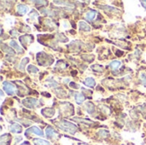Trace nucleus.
I'll list each match as a JSON object with an SVG mask.
<instances>
[{
	"label": "nucleus",
	"mask_w": 146,
	"mask_h": 145,
	"mask_svg": "<svg viewBox=\"0 0 146 145\" xmlns=\"http://www.w3.org/2000/svg\"><path fill=\"white\" fill-rule=\"evenodd\" d=\"M56 125L62 131L68 132L72 135H74L77 132V126L74 124L68 122L67 121H60L59 122H56Z\"/></svg>",
	"instance_id": "1"
},
{
	"label": "nucleus",
	"mask_w": 146,
	"mask_h": 145,
	"mask_svg": "<svg viewBox=\"0 0 146 145\" xmlns=\"http://www.w3.org/2000/svg\"><path fill=\"white\" fill-rule=\"evenodd\" d=\"M3 89L4 90V91L9 95V96H11V95H14L15 93V86L11 84L10 82H3Z\"/></svg>",
	"instance_id": "2"
},
{
	"label": "nucleus",
	"mask_w": 146,
	"mask_h": 145,
	"mask_svg": "<svg viewBox=\"0 0 146 145\" xmlns=\"http://www.w3.org/2000/svg\"><path fill=\"white\" fill-rule=\"evenodd\" d=\"M30 133H33V134H36V135H38V136H41V137L44 136L43 132H42L38 127H37V126H32V127L28 128V129L26 131L25 135L27 137Z\"/></svg>",
	"instance_id": "3"
},
{
	"label": "nucleus",
	"mask_w": 146,
	"mask_h": 145,
	"mask_svg": "<svg viewBox=\"0 0 146 145\" xmlns=\"http://www.w3.org/2000/svg\"><path fill=\"white\" fill-rule=\"evenodd\" d=\"M22 103L27 108L32 109V108H34L37 105V99H35V98H27V99L22 101Z\"/></svg>",
	"instance_id": "4"
},
{
	"label": "nucleus",
	"mask_w": 146,
	"mask_h": 145,
	"mask_svg": "<svg viewBox=\"0 0 146 145\" xmlns=\"http://www.w3.org/2000/svg\"><path fill=\"white\" fill-rule=\"evenodd\" d=\"M33 40V36H30V35H25V36H22L20 38V42L21 43V44L23 46H27V44L32 43Z\"/></svg>",
	"instance_id": "5"
},
{
	"label": "nucleus",
	"mask_w": 146,
	"mask_h": 145,
	"mask_svg": "<svg viewBox=\"0 0 146 145\" xmlns=\"http://www.w3.org/2000/svg\"><path fill=\"white\" fill-rule=\"evenodd\" d=\"M11 142V136L9 134H3L0 138V145H9Z\"/></svg>",
	"instance_id": "6"
},
{
	"label": "nucleus",
	"mask_w": 146,
	"mask_h": 145,
	"mask_svg": "<svg viewBox=\"0 0 146 145\" xmlns=\"http://www.w3.org/2000/svg\"><path fill=\"white\" fill-rule=\"evenodd\" d=\"M42 115L46 118H50L55 115V109L52 108H45L41 111Z\"/></svg>",
	"instance_id": "7"
},
{
	"label": "nucleus",
	"mask_w": 146,
	"mask_h": 145,
	"mask_svg": "<svg viewBox=\"0 0 146 145\" xmlns=\"http://www.w3.org/2000/svg\"><path fill=\"white\" fill-rule=\"evenodd\" d=\"M45 133H46V137L48 138H56L58 136V132H56L52 127H47Z\"/></svg>",
	"instance_id": "8"
},
{
	"label": "nucleus",
	"mask_w": 146,
	"mask_h": 145,
	"mask_svg": "<svg viewBox=\"0 0 146 145\" xmlns=\"http://www.w3.org/2000/svg\"><path fill=\"white\" fill-rule=\"evenodd\" d=\"M9 130L13 133H21L22 131V127L17 123H12L9 126Z\"/></svg>",
	"instance_id": "9"
},
{
	"label": "nucleus",
	"mask_w": 146,
	"mask_h": 145,
	"mask_svg": "<svg viewBox=\"0 0 146 145\" xmlns=\"http://www.w3.org/2000/svg\"><path fill=\"white\" fill-rule=\"evenodd\" d=\"M33 142L34 145H51L50 142L44 140V139H41V138H34L33 140Z\"/></svg>",
	"instance_id": "10"
},
{
	"label": "nucleus",
	"mask_w": 146,
	"mask_h": 145,
	"mask_svg": "<svg viewBox=\"0 0 146 145\" xmlns=\"http://www.w3.org/2000/svg\"><path fill=\"white\" fill-rule=\"evenodd\" d=\"M27 9H28V8L26 5H24V4H19L17 6V11H18L19 15H25L27 13Z\"/></svg>",
	"instance_id": "11"
},
{
	"label": "nucleus",
	"mask_w": 146,
	"mask_h": 145,
	"mask_svg": "<svg viewBox=\"0 0 146 145\" xmlns=\"http://www.w3.org/2000/svg\"><path fill=\"white\" fill-rule=\"evenodd\" d=\"M96 15H97V11L93 10V9H91V10L87 11V13L86 14V18L88 21H92L95 18Z\"/></svg>",
	"instance_id": "12"
},
{
	"label": "nucleus",
	"mask_w": 146,
	"mask_h": 145,
	"mask_svg": "<svg viewBox=\"0 0 146 145\" xmlns=\"http://www.w3.org/2000/svg\"><path fill=\"white\" fill-rule=\"evenodd\" d=\"M79 26H80V29L82 30V31H85V32H89L91 30V27L86 22V21H80L79 22Z\"/></svg>",
	"instance_id": "13"
},
{
	"label": "nucleus",
	"mask_w": 146,
	"mask_h": 145,
	"mask_svg": "<svg viewBox=\"0 0 146 145\" xmlns=\"http://www.w3.org/2000/svg\"><path fill=\"white\" fill-rule=\"evenodd\" d=\"M84 84H85L86 86L90 87V88H93V87L96 85V81H95L94 79H92V78H87V79H86V80L84 81Z\"/></svg>",
	"instance_id": "14"
},
{
	"label": "nucleus",
	"mask_w": 146,
	"mask_h": 145,
	"mask_svg": "<svg viewBox=\"0 0 146 145\" xmlns=\"http://www.w3.org/2000/svg\"><path fill=\"white\" fill-rule=\"evenodd\" d=\"M86 109L87 110V112L90 114V115H92L95 111V107H94V104L91 102H88L86 103Z\"/></svg>",
	"instance_id": "15"
},
{
	"label": "nucleus",
	"mask_w": 146,
	"mask_h": 145,
	"mask_svg": "<svg viewBox=\"0 0 146 145\" xmlns=\"http://www.w3.org/2000/svg\"><path fill=\"white\" fill-rule=\"evenodd\" d=\"M86 100V97L81 93H77L75 95V101L78 104H81Z\"/></svg>",
	"instance_id": "16"
},
{
	"label": "nucleus",
	"mask_w": 146,
	"mask_h": 145,
	"mask_svg": "<svg viewBox=\"0 0 146 145\" xmlns=\"http://www.w3.org/2000/svg\"><path fill=\"white\" fill-rule=\"evenodd\" d=\"M110 66L111 69H113V70H117V69L121 67V62H119V61H114V62H112L110 64Z\"/></svg>",
	"instance_id": "17"
},
{
	"label": "nucleus",
	"mask_w": 146,
	"mask_h": 145,
	"mask_svg": "<svg viewBox=\"0 0 146 145\" xmlns=\"http://www.w3.org/2000/svg\"><path fill=\"white\" fill-rule=\"evenodd\" d=\"M9 44H10V46H11L12 48H15V49H16L18 51H21V53H23V50L21 49V47H20V46H18V44H16V42H15V41L11 40V41H10V43H9Z\"/></svg>",
	"instance_id": "18"
},
{
	"label": "nucleus",
	"mask_w": 146,
	"mask_h": 145,
	"mask_svg": "<svg viewBox=\"0 0 146 145\" xmlns=\"http://www.w3.org/2000/svg\"><path fill=\"white\" fill-rule=\"evenodd\" d=\"M27 71L29 73H36L38 72V68H36V67H34L33 65H29L27 67Z\"/></svg>",
	"instance_id": "19"
},
{
	"label": "nucleus",
	"mask_w": 146,
	"mask_h": 145,
	"mask_svg": "<svg viewBox=\"0 0 146 145\" xmlns=\"http://www.w3.org/2000/svg\"><path fill=\"white\" fill-rule=\"evenodd\" d=\"M2 50H3V51H8V53L10 54V55H15V50H13V49H11V48H9V47L5 46V44H3Z\"/></svg>",
	"instance_id": "20"
},
{
	"label": "nucleus",
	"mask_w": 146,
	"mask_h": 145,
	"mask_svg": "<svg viewBox=\"0 0 146 145\" xmlns=\"http://www.w3.org/2000/svg\"><path fill=\"white\" fill-rule=\"evenodd\" d=\"M98 134H99L101 137H103V138H107V137L110 135V132H109L108 131H106V130H100V131L98 132Z\"/></svg>",
	"instance_id": "21"
},
{
	"label": "nucleus",
	"mask_w": 146,
	"mask_h": 145,
	"mask_svg": "<svg viewBox=\"0 0 146 145\" xmlns=\"http://www.w3.org/2000/svg\"><path fill=\"white\" fill-rule=\"evenodd\" d=\"M28 62H29V59H28V58H24V59L21 61V64H20V68H21V70H23L24 68H25V65H26Z\"/></svg>",
	"instance_id": "22"
},
{
	"label": "nucleus",
	"mask_w": 146,
	"mask_h": 145,
	"mask_svg": "<svg viewBox=\"0 0 146 145\" xmlns=\"http://www.w3.org/2000/svg\"><path fill=\"white\" fill-rule=\"evenodd\" d=\"M92 69H93L94 71H96V72L101 73V72L103 71L104 68H103L102 66H100V65H94V66H92Z\"/></svg>",
	"instance_id": "23"
},
{
	"label": "nucleus",
	"mask_w": 146,
	"mask_h": 145,
	"mask_svg": "<svg viewBox=\"0 0 146 145\" xmlns=\"http://www.w3.org/2000/svg\"><path fill=\"white\" fill-rule=\"evenodd\" d=\"M69 85H70L72 88H75V89H78V88H79L78 85H76V84H74V83H73V82H71V83L69 84Z\"/></svg>",
	"instance_id": "24"
},
{
	"label": "nucleus",
	"mask_w": 146,
	"mask_h": 145,
	"mask_svg": "<svg viewBox=\"0 0 146 145\" xmlns=\"http://www.w3.org/2000/svg\"><path fill=\"white\" fill-rule=\"evenodd\" d=\"M120 52H121V51H120V50H117V51H116V55H117L118 56H121V55H123V52H122V53H120Z\"/></svg>",
	"instance_id": "25"
},
{
	"label": "nucleus",
	"mask_w": 146,
	"mask_h": 145,
	"mask_svg": "<svg viewBox=\"0 0 146 145\" xmlns=\"http://www.w3.org/2000/svg\"><path fill=\"white\" fill-rule=\"evenodd\" d=\"M20 145H30L29 144V143L28 142H25V143H23V144H21Z\"/></svg>",
	"instance_id": "26"
},
{
	"label": "nucleus",
	"mask_w": 146,
	"mask_h": 145,
	"mask_svg": "<svg viewBox=\"0 0 146 145\" xmlns=\"http://www.w3.org/2000/svg\"><path fill=\"white\" fill-rule=\"evenodd\" d=\"M142 3H146V1H144V2H142ZM143 6H145V7L146 4H143Z\"/></svg>",
	"instance_id": "27"
}]
</instances>
